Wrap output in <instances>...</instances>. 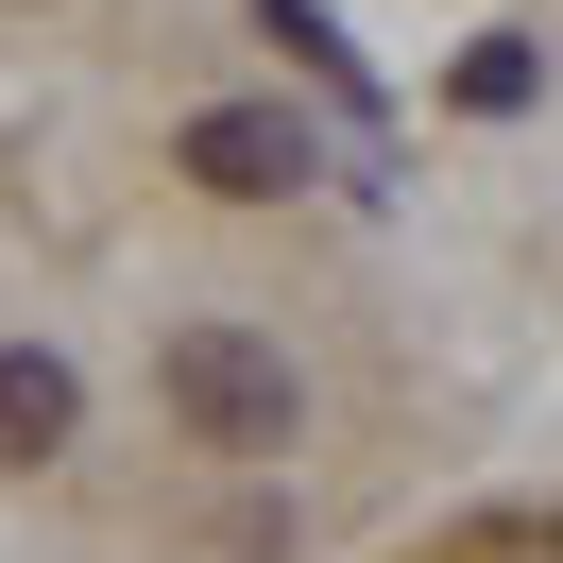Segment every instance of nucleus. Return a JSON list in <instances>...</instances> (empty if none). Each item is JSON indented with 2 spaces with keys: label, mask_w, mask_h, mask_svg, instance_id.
I'll return each instance as SVG.
<instances>
[{
  "label": "nucleus",
  "mask_w": 563,
  "mask_h": 563,
  "mask_svg": "<svg viewBox=\"0 0 563 563\" xmlns=\"http://www.w3.org/2000/svg\"><path fill=\"white\" fill-rule=\"evenodd\" d=\"M154 393H172V427L222 444V461H290V427H308V393H290V358L256 342V324H172Z\"/></svg>",
  "instance_id": "f257e3e1"
},
{
  "label": "nucleus",
  "mask_w": 563,
  "mask_h": 563,
  "mask_svg": "<svg viewBox=\"0 0 563 563\" xmlns=\"http://www.w3.org/2000/svg\"><path fill=\"white\" fill-rule=\"evenodd\" d=\"M172 172H188V188H222V206H290V188L324 172V137H308L290 103H206V120L172 137Z\"/></svg>",
  "instance_id": "f03ea898"
},
{
  "label": "nucleus",
  "mask_w": 563,
  "mask_h": 563,
  "mask_svg": "<svg viewBox=\"0 0 563 563\" xmlns=\"http://www.w3.org/2000/svg\"><path fill=\"white\" fill-rule=\"evenodd\" d=\"M69 410H86V393H69V358H35V342H18V358H0V478L69 444Z\"/></svg>",
  "instance_id": "7ed1b4c3"
},
{
  "label": "nucleus",
  "mask_w": 563,
  "mask_h": 563,
  "mask_svg": "<svg viewBox=\"0 0 563 563\" xmlns=\"http://www.w3.org/2000/svg\"><path fill=\"white\" fill-rule=\"evenodd\" d=\"M529 86H547V52H529V35H478V52H461V103H478V120H512Z\"/></svg>",
  "instance_id": "20e7f679"
}]
</instances>
